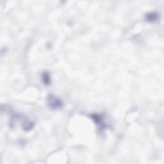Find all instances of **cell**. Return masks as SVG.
I'll list each match as a JSON object with an SVG mask.
<instances>
[{
  "label": "cell",
  "mask_w": 164,
  "mask_h": 164,
  "mask_svg": "<svg viewBox=\"0 0 164 164\" xmlns=\"http://www.w3.org/2000/svg\"><path fill=\"white\" fill-rule=\"evenodd\" d=\"M47 102L49 107L51 108H59L62 106V102L53 95H49L47 98Z\"/></svg>",
  "instance_id": "obj_1"
},
{
  "label": "cell",
  "mask_w": 164,
  "mask_h": 164,
  "mask_svg": "<svg viewBox=\"0 0 164 164\" xmlns=\"http://www.w3.org/2000/svg\"><path fill=\"white\" fill-rule=\"evenodd\" d=\"M158 15L155 13H151V14H148L146 16V20L149 22H153L157 19Z\"/></svg>",
  "instance_id": "obj_2"
},
{
  "label": "cell",
  "mask_w": 164,
  "mask_h": 164,
  "mask_svg": "<svg viewBox=\"0 0 164 164\" xmlns=\"http://www.w3.org/2000/svg\"><path fill=\"white\" fill-rule=\"evenodd\" d=\"M42 79H43V81L45 84L48 85L50 83V76H49V74L47 73V72H45V73L43 74Z\"/></svg>",
  "instance_id": "obj_3"
}]
</instances>
